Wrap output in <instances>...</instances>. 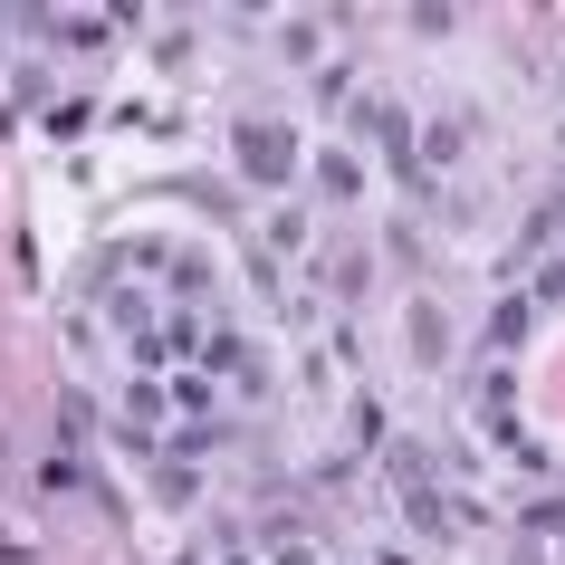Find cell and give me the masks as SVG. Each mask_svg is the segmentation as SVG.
I'll use <instances>...</instances> for the list:
<instances>
[{
    "instance_id": "1",
    "label": "cell",
    "mask_w": 565,
    "mask_h": 565,
    "mask_svg": "<svg viewBox=\"0 0 565 565\" xmlns=\"http://www.w3.org/2000/svg\"><path fill=\"white\" fill-rule=\"evenodd\" d=\"M288 153H298L288 135H268V125H239V163H249L259 182H278V173H288Z\"/></svg>"
}]
</instances>
